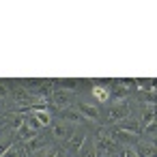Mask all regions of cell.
I'll return each instance as SVG.
<instances>
[{"mask_svg": "<svg viewBox=\"0 0 157 157\" xmlns=\"http://www.w3.org/2000/svg\"><path fill=\"white\" fill-rule=\"evenodd\" d=\"M129 105L123 101V103H116V105H110L108 110V121L114 123V121H123V118H129Z\"/></svg>", "mask_w": 157, "mask_h": 157, "instance_id": "obj_1", "label": "cell"}, {"mask_svg": "<svg viewBox=\"0 0 157 157\" xmlns=\"http://www.w3.org/2000/svg\"><path fill=\"white\" fill-rule=\"evenodd\" d=\"M140 121H133V118H123L118 123V131H125V133H131V136H138L140 131Z\"/></svg>", "mask_w": 157, "mask_h": 157, "instance_id": "obj_2", "label": "cell"}, {"mask_svg": "<svg viewBox=\"0 0 157 157\" xmlns=\"http://www.w3.org/2000/svg\"><path fill=\"white\" fill-rule=\"evenodd\" d=\"M75 110H78V112H80L82 116L90 118V121H97V118H99V110H97L95 105H90V103H84V101H80Z\"/></svg>", "mask_w": 157, "mask_h": 157, "instance_id": "obj_3", "label": "cell"}, {"mask_svg": "<svg viewBox=\"0 0 157 157\" xmlns=\"http://www.w3.org/2000/svg\"><path fill=\"white\" fill-rule=\"evenodd\" d=\"M54 136H56L58 140H71V136H73V127H71L69 123H58V125L54 127Z\"/></svg>", "mask_w": 157, "mask_h": 157, "instance_id": "obj_4", "label": "cell"}, {"mask_svg": "<svg viewBox=\"0 0 157 157\" xmlns=\"http://www.w3.org/2000/svg\"><path fill=\"white\" fill-rule=\"evenodd\" d=\"M71 93H67V90H56L54 95H52V101L56 103V105H60V108H67L69 103H71Z\"/></svg>", "mask_w": 157, "mask_h": 157, "instance_id": "obj_5", "label": "cell"}, {"mask_svg": "<svg viewBox=\"0 0 157 157\" xmlns=\"http://www.w3.org/2000/svg\"><path fill=\"white\" fill-rule=\"evenodd\" d=\"M114 142L110 140V138H99V142H97V148L95 151H99V153H103V155H108V157H112V153H114Z\"/></svg>", "mask_w": 157, "mask_h": 157, "instance_id": "obj_6", "label": "cell"}, {"mask_svg": "<svg viewBox=\"0 0 157 157\" xmlns=\"http://www.w3.org/2000/svg\"><path fill=\"white\" fill-rule=\"evenodd\" d=\"M60 116L71 125V123H82L84 121V116L78 112V110H71V108H63V112H60Z\"/></svg>", "mask_w": 157, "mask_h": 157, "instance_id": "obj_7", "label": "cell"}, {"mask_svg": "<svg viewBox=\"0 0 157 157\" xmlns=\"http://www.w3.org/2000/svg\"><path fill=\"white\" fill-rule=\"evenodd\" d=\"M84 142H86V133H75V136H71V140H69V153H75V151H80L82 146H84Z\"/></svg>", "mask_w": 157, "mask_h": 157, "instance_id": "obj_8", "label": "cell"}, {"mask_svg": "<svg viewBox=\"0 0 157 157\" xmlns=\"http://www.w3.org/2000/svg\"><path fill=\"white\" fill-rule=\"evenodd\" d=\"M41 146H45V138H43L41 133H39V136H35L33 140H28V142H26V151H28L30 155H35V151H39Z\"/></svg>", "mask_w": 157, "mask_h": 157, "instance_id": "obj_9", "label": "cell"}, {"mask_svg": "<svg viewBox=\"0 0 157 157\" xmlns=\"http://www.w3.org/2000/svg\"><path fill=\"white\" fill-rule=\"evenodd\" d=\"M93 99H97L99 103H105L110 99V88H105V86H93Z\"/></svg>", "mask_w": 157, "mask_h": 157, "instance_id": "obj_10", "label": "cell"}, {"mask_svg": "<svg viewBox=\"0 0 157 157\" xmlns=\"http://www.w3.org/2000/svg\"><path fill=\"white\" fill-rule=\"evenodd\" d=\"M35 136H39V133H37V131H35L33 127H28L26 123H24V125H22V127L17 129V138H20V140H24V142H28V140H33Z\"/></svg>", "mask_w": 157, "mask_h": 157, "instance_id": "obj_11", "label": "cell"}, {"mask_svg": "<svg viewBox=\"0 0 157 157\" xmlns=\"http://www.w3.org/2000/svg\"><path fill=\"white\" fill-rule=\"evenodd\" d=\"M133 151H136L138 157H155V146H153V144H144V142H142V144H138Z\"/></svg>", "mask_w": 157, "mask_h": 157, "instance_id": "obj_12", "label": "cell"}, {"mask_svg": "<svg viewBox=\"0 0 157 157\" xmlns=\"http://www.w3.org/2000/svg\"><path fill=\"white\" fill-rule=\"evenodd\" d=\"M33 116L37 118V123H39L41 127H48V125L52 123V114H50L48 110H37V112H33Z\"/></svg>", "mask_w": 157, "mask_h": 157, "instance_id": "obj_13", "label": "cell"}, {"mask_svg": "<svg viewBox=\"0 0 157 157\" xmlns=\"http://www.w3.org/2000/svg\"><path fill=\"white\" fill-rule=\"evenodd\" d=\"M114 142H121L125 146H131V144H136V136L125 133V131H118V133H114Z\"/></svg>", "mask_w": 157, "mask_h": 157, "instance_id": "obj_14", "label": "cell"}, {"mask_svg": "<svg viewBox=\"0 0 157 157\" xmlns=\"http://www.w3.org/2000/svg\"><path fill=\"white\" fill-rule=\"evenodd\" d=\"M151 123H155V108H153V103L146 108V110H142V121H140V125H151Z\"/></svg>", "mask_w": 157, "mask_h": 157, "instance_id": "obj_15", "label": "cell"}, {"mask_svg": "<svg viewBox=\"0 0 157 157\" xmlns=\"http://www.w3.org/2000/svg\"><path fill=\"white\" fill-rule=\"evenodd\" d=\"M110 97H114V99H125V97H127V88H125L121 82H116L114 88L110 90Z\"/></svg>", "mask_w": 157, "mask_h": 157, "instance_id": "obj_16", "label": "cell"}, {"mask_svg": "<svg viewBox=\"0 0 157 157\" xmlns=\"http://www.w3.org/2000/svg\"><path fill=\"white\" fill-rule=\"evenodd\" d=\"M58 88H60V90H73V88H78V82L63 80V82H58Z\"/></svg>", "mask_w": 157, "mask_h": 157, "instance_id": "obj_17", "label": "cell"}, {"mask_svg": "<svg viewBox=\"0 0 157 157\" xmlns=\"http://www.w3.org/2000/svg\"><path fill=\"white\" fill-rule=\"evenodd\" d=\"M80 155H82V157H97V151L90 148V146H82V148H80Z\"/></svg>", "mask_w": 157, "mask_h": 157, "instance_id": "obj_18", "label": "cell"}, {"mask_svg": "<svg viewBox=\"0 0 157 157\" xmlns=\"http://www.w3.org/2000/svg\"><path fill=\"white\" fill-rule=\"evenodd\" d=\"M2 157H20V148H17V146H9V148L2 153Z\"/></svg>", "mask_w": 157, "mask_h": 157, "instance_id": "obj_19", "label": "cell"}, {"mask_svg": "<svg viewBox=\"0 0 157 157\" xmlns=\"http://www.w3.org/2000/svg\"><path fill=\"white\" fill-rule=\"evenodd\" d=\"M121 157H138V155H136L133 146H123L121 148Z\"/></svg>", "mask_w": 157, "mask_h": 157, "instance_id": "obj_20", "label": "cell"}, {"mask_svg": "<svg viewBox=\"0 0 157 157\" xmlns=\"http://www.w3.org/2000/svg\"><path fill=\"white\" fill-rule=\"evenodd\" d=\"M22 125H24V116H13V118H11V127H13L15 131H17Z\"/></svg>", "mask_w": 157, "mask_h": 157, "instance_id": "obj_21", "label": "cell"}, {"mask_svg": "<svg viewBox=\"0 0 157 157\" xmlns=\"http://www.w3.org/2000/svg\"><path fill=\"white\" fill-rule=\"evenodd\" d=\"M138 88H151L153 90V80H138Z\"/></svg>", "mask_w": 157, "mask_h": 157, "instance_id": "obj_22", "label": "cell"}, {"mask_svg": "<svg viewBox=\"0 0 157 157\" xmlns=\"http://www.w3.org/2000/svg\"><path fill=\"white\" fill-rule=\"evenodd\" d=\"M146 133H148L151 138L155 136V123H151V125H146Z\"/></svg>", "mask_w": 157, "mask_h": 157, "instance_id": "obj_23", "label": "cell"}, {"mask_svg": "<svg viewBox=\"0 0 157 157\" xmlns=\"http://www.w3.org/2000/svg\"><path fill=\"white\" fill-rule=\"evenodd\" d=\"M41 157H56V151H54V148H45V153H43Z\"/></svg>", "mask_w": 157, "mask_h": 157, "instance_id": "obj_24", "label": "cell"}, {"mask_svg": "<svg viewBox=\"0 0 157 157\" xmlns=\"http://www.w3.org/2000/svg\"><path fill=\"white\" fill-rule=\"evenodd\" d=\"M56 157H65V153H56Z\"/></svg>", "mask_w": 157, "mask_h": 157, "instance_id": "obj_25", "label": "cell"}]
</instances>
